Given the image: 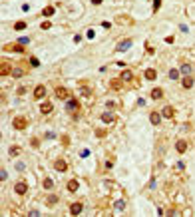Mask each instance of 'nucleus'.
Listing matches in <instances>:
<instances>
[{"label":"nucleus","instance_id":"f8f14e48","mask_svg":"<svg viewBox=\"0 0 195 217\" xmlns=\"http://www.w3.org/2000/svg\"><path fill=\"white\" fill-rule=\"evenodd\" d=\"M181 84H183V88H185V90H191L195 82H193V78H191V76H185V78L181 80Z\"/></svg>","mask_w":195,"mask_h":217},{"label":"nucleus","instance_id":"2f4dec72","mask_svg":"<svg viewBox=\"0 0 195 217\" xmlns=\"http://www.w3.org/2000/svg\"><path fill=\"white\" fill-rule=\"evenodd\" d=\"M112 88H114V90H119V88H121V82H119V80H114V82H112Z\"/></svg>","mask_w":195,"mask_h":217},{"label":"nucleus","instance_id":"4468645a","mask_svg":"<svg viewBox=\"0 0 195 217\" xmlns=\"http://www.w3.org/2000/svg\"><path fill=\"white\" fill-rule=\"evenodd\" d=\"M114 120H116V116H114V114H110V112L102 114V122H104V124H112Z\"/></svg>","mask_w":195,"mask_h":217},{"label":"nucleus","instance_id":"6ab92c4d","mask_svg":"<svg viewBox=\"0 0 195 217\" xmlns=\"http://www.w3.org/2000/svg\"><path fill=\"white\" fill-rule=\"evenodd\" d=\"M161 96H163V90L161 88H153L151 90V98L153 100H161Z\"/></svg>","mask_w":195,"mask_h":217},{"label":"nucleus","instance_id":"c756f323","mask_svg":"<svg viewBox=\"0 0 195 217\" xmlns=\"http://www.w3.org/2000/svg\"><path fill=\"white\" fill-rule=\"evenodd\" d=\"M40 28H42V30H50V28H52V22H50V20H46V22H42V26H40Z\"/></svg>","mask_w":195,"mask_h":217},{"label":"nucleus","instance_id":"bb28decb","mask_svg":"<svg viewBox=\"0 0 195 217\" xmlns=\"http://www.w3.org/2000/svg\"><path fill=\"white\" fill-rule=\"evenodd\" d=\"M48 205H54V203H58V195H48Z\"/></svg>","mask_w":195,"mask_h":217},{"label":"nucleus","instance_id":"a211bd4d","mask_svg":"<svg viewBox=\"0 0 195 217\" xmlns=\"http://www.w3.org/2000/svg\"><path fill=\"white\" fill-rule=\"evenodd\" d=\"M149 120H151V124H153V126H159V122H161V116H159L157 112H151V114H149Z\"/></svg>","mask_w":195,"mask_h":217},{"label":"nucleus","instance_id":"6e6552de","mask_svg":"<svg viewBox=\"0 0 195 217\" xmlns=\"http://www.w3.org/2000/svg\"><path fill=\"white\" fill-rule=\"evenodd\" d=\"M78 108H80L78 100H74V98H72V100H68V102H66V110H68V112H76Z\"/></svg>","mask_w":195,"mask_h":217},{"label":"nucleus","instance_id":"4c0bfd02","mask_svg":"<svg viewBox=\"0 0 195 217\" xmlns=\"http://www.w3.org/2000/svg\"><path fill=\"white\" fill-rule=\"evenodd\" d=\"M18 42H20V44H24V46H26V44L30 42V40H28V38H20V40H18Z\"/></svg>","mask_w":195,"mask_h":217},{"label":"nucleus","instance_id":"2eb2a0df","mask_svg":"<svg viewBox=\"0 0 195 217\" xmlns=\"http://www.w3.org/2000/svg\"><path fill=\"white\" fill-rule=\"evenodd\" d=\"M68 191L70 193H76L78 191V179H70L68 181Z\"/></svg>","mask_w":195,"mask_h":217},{"label":"nucleus","instance_id":"f704fd0d","mask_svg":"<svg viewBox=\"0 0 195 217\" xmlns=\"http://www.w3.org/2000/svg\"><path fill=\"white\" fill-rule=\"evenodd\" d=\"M6 177H8V173H6V169H2V171H0V179H2V181H6Z\"/></svg>","mask_w":195,"mask_h":217},{"label":"nucleus","instance_id":"e433bc0d","mask_svg":"<svg viewBox=\"0 0 195 217\" xmlns=\"http://www.w3.org/2000/svg\"><path fill=\"white\" fill-rule=\"evenodd\" d=\"M24 94H26V88L20 86V88H18V96H24Z\"/></svg>","mask_w":195,"mask_h":217},{"label":"nucleus","instance_id":"473e14b6","mask_svg":"<svg viewBox=\"0 0 195 217\" xmlns=\"http://www.w3.org/2000/svg\"><path fill=\"white\" fill-rule=\"evenodd\" d=\"M159 6H161V0H153V12L159 10Z\"/></svg>","mask_w":195,"mask_h":217},{"label":"nucleus","instance_id":"0eeeda50","mask_svg":"<svg viewBox=\"0 0 195 217\" xmlns=\"http://www.w3.org/2000/svg\"><path fill=\"white\" fill-rule=\"evenodd\" d=\"M161 116H163V118H167V120H171V118L175 116V110H173L171 106H165V108L161 110Z\"/></svg>","mask_w":195,"mask_h":217},{"label":"nucleus","instance_id":"f257e3e1","mask_svg":"<svg viewBox=\"0 0 195 217\" xmlns=\"http://www.w3.org/2000/svg\"><path fill=\"white\" fill-rule=\"evenodd\" d=\"M26 126H28V120L22 118V116H18V118L12 120V128L14 130H26Z\"/></svg>","mask_w":195,"mask_h":217},{"label":"nucleus","instance_id":"393cba45","mask_svg":"<svg viewBox=\"0 0 195 217\" xmlns=\"http://www.w3.org/2000/svg\"><path fill=\"white\" fill-rule=\"evenodd\" d=\"M169 78H171V80H179V70H175V68L169 70Z\"/></svg>","mask_w":195,"mask_h":217},{"label":"nucleus","instance_id":"dca6fc26","mask_svg":"<svg viewBox=\"0 0 195 217\" xmlns=\"http://www.w3.org/2000/svg\"><path fill=\"white\" fill-rule=\"evenodd\" d=\"M131 78H133V74H131L129 70H123V72H121V76H119V80H121V82H129Z\"/></svg>","mask_w":195,"mask_h":217},{"label":"nucleus","instance_id":"9d476101","mask_svg":"<svg viewBox=\"0 0 195 217\" xmlns=\"http://www.w3.org/2000/svg\"><path fill=\"white\" fill-rule=\"evenodd\" d=\"M44 96H46V88L44 86H36L34 88V98H36V100H42Z\"/></svg>","mask_w":195,"mask_h":217},{"label":"nucleus","instance_id":"20e7f679","mask_svg":"<svg viewBox=\"0 0 195 217\" xmlns=\"http://www.w3.org/2000/svg\"><path fill=\"white\" fill-rule=\"evenodd\" d=\"M131 44H133V40H129V38L127 40H121V42H117V50L119 52H127L131 48Z\"/></svg>","mask_w":195,"mask_h":217},{"label":"nucleus","instance_id":"a878e982","mask_svg":"<svg viewBox=\"0 0 195 217\" xmlns=\"http://www.w3.org/2000/svg\"><path fill=\"white\" fill-rule=\"evenodd\" d=\"M52 187H54V181H52L50 177H46V179H44V189H52Z\"/></svg>","mask_w":195,"mask_h":217},{"label":"nucleus","instance_id":"c85d7f7f","mask_svg":"<svg viewBox=\"0 0 195 217\" xmlns=\"http://www.w3.org/2000/svg\"><path fill=\"white\" fill-rule=\"evenodd\" d=\"M14 28H16V30H24V28H26V22H24V20H22V22H16Z\"/></svg>","mask_w":195,"mask_h":217},{"label":"nucleus","instance_id":"b1692460","mask_svg":"<svg viewBox=\"0 0 195 217\" xmlns=\"http://www.w3.org/2000/svg\"><path fill=\"white\" fill-rule=\"evenodd\" d=\"M189 72H191V66H189V64H181V74L189 76Z\"/></svg>","mask_w":195,"mask_h":217},{"label":"nucleus","instance_id":"7c9ffc66","mask_svg":"<svg viewBox=\"0 0 195 217\" xmlns=\"http://www.w3.org/2000/svg\"><path fill=\"white\" fill-rule=\"evenodd\" d=\"M30 66H32V68H38L40 60H38V58H30Z\"/></svg>","mask_w":195,"mask_h":217},{"label":"nucleus","instance_id":"cd10ccee","mask_svg":"<svg viewBox=\"0 0 195 217\" xmlns=\"http://www.w3.org/2000/svg\"><path fill=\"white\" fill-rule=\"evenodd\" d=\"M114 207H116V209H119V211H121V209H125V201H123V199H119V201H116V205H114Z\"/></svg>","mask_w":195,"mask_h":217},{"label":"nucleus","instance_id":"f3484780","mask_svg":"<svg viewBox=\"0 0 195 217\" xmlns=\"http://www.w3.org/2000/svg\"><path fill=\"white\" fill-rule=\"evenodd\" d=\"M175 149H177L179 153H183V151L187 149V141H183V139H179V141L175 143Z\"/></svg>","mask_w":195,"mask_h":217},{"label":"nucleus","instance_id":"1a4fd4ad","mask_svg":"<svg viewBox=\"0 0 195 217\" xmlns=\"http://www.w3.org/2000/svg\"><path fill=\"white\" fill-rule=\"evenodd\" d=\"M14 191H16V193H18V195H24V193H26V191H28V185H26V183H22V181H20V183H16V185H14Z\"/></svg>","mask_w":195,"mask_h":217},{"label":"nucleus","instance_id":"58836bf2","mask_svg":"<svg viewBox=\"0 0 195 217\" xmlns=\"http://www.w3.org/2000/svg\"><path fill=\"white\" fill-rule=\"evenodd\" d=\"M92 4H96V6H98V4H102V0H92Z\"/></svg>","mask_w":195,"mask_h":217},{"label":"nucleus","instance_id":"7ed1b4c3","mask_svg":"<svg viewBox=\"0 0 195 217\" xmlns=\"http://www.w3.org/2000/svg\"><path fill=\"white\" fill-rule=\"evenodd\" d=\"M22 46H24V44H8V46H4V50H6V52H20V54H22V52H24V48H22Z\"/></svg>","mask_w":195,"mask_h":217},{"label":"nucleus","instance_id":"72a5a7b5","mask_svg":"<svg viewBox=\"0 0 195 217\" xmlns=\"http://www.w3.org/2000/svg\"><path fill=\"white\" fill-rule=\"evenodd\" d=\"M145 52H147V54H149V56H151V54H153V52H155V50H153V48H151V46H149V44H145Z\"/></svg>","mask_w":195,"mask_h":217},{"label":"nucleus","instance_id":"39448f33","mask_svg":"<svg viewBox=\"0 0 195 217\" xmlns=\"http://www.w3.org/2000/svg\"><path fill=\"white\" fill-rule=\"evenodd\" d=\"M54 169H56V171H66V169H68L66 159H56V161H54Z\"/></svg>","mask_w":195,"mask_h":217},{"label":"nucleus","instance_id":"9b49d317","mask_svg":"<svg viewBox=\"0 0 195 217\" xmlns=\"http://www.w3.org/2000/svg\"><path fill=\"white\" fill-rule=\"evenodd\" d=\"M82 209H84L82 203H72V205H70V213H72V215H80Z\"/></svg>","mask_w":195,"mask_h":217},{"label":"nucleus","instance_id":"c9c22d12","mask_svg":"<svg viewBox=\"0 0 195 217\" xmlns=\"http://www.w3.org/2000/svg\"><path fill=\"white\" fill-rule=\"evenodd\" d=\"M96 135H98V137H104V135H106V130H96Z\"/></svg>","mask_w":195,"mask_h":217},{"label":"nucleus","instance_id":"f03ea898","mask_svg":"<svg viewBox=\"0 0 195 217\" xmlns=\"http://www.w3.org/2000/svg\"><path fill=\"white\" fill-rule=\"evenodd\" d=\"M54 94H56V98H60V100H68V96H70V92H68L64 86H58L54 90Z\"/></svg>","mask_w":195,"mask_h":217},{"label":"nucleus","instance_id":"ddd939ff","mask_svg":"<svg viewBox=\"0 0 195 217\" xmlns=\"http://www.w3.org/2000/svg\"><path fill=\"white\" fill-rule=\"evenodd\" d=\"M40 112H42L44 116H48V114L52 112V104H50V102H44V104L40 106Z\"/></svg>","mask_w":195,"mask_h":217},{"label":"nucleus","instance_id":"aec40b11","mask_svg":"<svg viewBox=\"0 0 195 217\" xmlns=\"http://www.w3.org/2000/svg\"><path fill=\"white\" fill-rule=\"evenodd\" d=\"M18 153H22V147H20V145H12V147L8 149V155H12V157L18 155Z\"/></svg>","mask_w":195,"mask_h":217},{"label":"nucleus","instance_id":"4be33fe9","mask_svg":"<svg viewBox=\"0 0 195 217\" xmlns=\"http://www.w3.org/2000/svg\"><path fill=\"white\" fill-rule=\"evenodd\" d=\"M42 16H54V6H46L42 10Z\"/></svg>","mask_w":195,"mask_h":217},{"label":"nucleus","instance_id":"412c9836","mask_svg":"<svg viewBox=\"0 0 195 217\" xmlns=\"http://www.w3.org/2000/svg\"><path fill=\"white\" fill-rule=\"evenodd\" d=\"M143 76H145V80H155L157 72H155V70H151V68H147V70H145V74H143Z\"/></svg>","mask_w":195,"mask_h":217},{"label":"nucleus","instance_id":"5701e85b","mask_svg":"<svg viewBox=\"0 0 195 217\" xmlns=\"http://www.w3.org/2000/svg\"><path fill=\"white\" fill-rule=\"evenodd\" d=\"M12 76H14V78H22V76H24V70H22V68H14V70H12Z\"/></svg>","mask_w":195,"mask_h":217},{"label":"nucleus","instance_id":"423d86ee","mask_svg":"<svg viewBox=\"0 0 195 217\" xmlns=\"http://www.w3.org/2000/svg\"><path fill=\"white\" fill-rule=\"evenodd\" d=\"M12 72V66H10V62H2V66H0V76L4 78V76H8Z\"/></svg>","mask_w":195,"mask_h":217}]
</instances>
